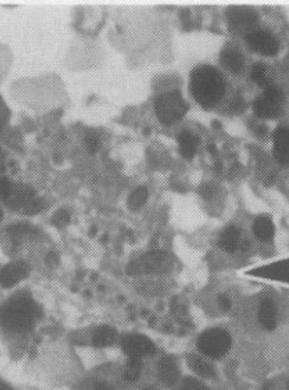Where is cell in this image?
<instances>
[{"label":"cell","instance_id":"2e32d148","mask_svg":"<svg viewBox=\"0 0 289 390\" xmlns=\"http://www.w3.org/2000/svg\"><path fill=\"white\" fill-rule=\"evenodd\" d=\"M177 141H179L180 152L183 157L186 159H192L197 152L199 142H200L198 136L190 130H183L177 136Z\"/></svg>","mask_w":289,"mask_h":390},{"label":"cell","instance_id":"30bf717a","mask_svg":"<svg viewBox=\"0 0 289 390\" xmlns=\"http://www.w3.org/2000/svg\"><path fill=\"white\" fill-rule=\"evenodd\" d=\"M34 197L36 193L30 187L21 183H13L4 200L9 209L25 211L27 204L30 203Z\"/></svg>","mask_w":289,"mask_h":390},{"label":"cell","instance_id":"d6986e66","mask_svg":"<svg viewBox=\"0 0 289 390\" xmlns=\"http://www.w3.org/2000/svg\"><path fill=\"white\" fill-rule=\"evenodd\" d=\"M188 364L193 370V372L200 375L203 378H213L215 375L214 366L198 355H189Z\"/></svg>","mask_w":289,"mask_h":390},{"label":"cell","instance_id":"d4e9b609","mask_svg":"<svg viewBox=\"0 0 289 390\" xmlns=\"http://www.w3.org/2000/svg\"><path fill=\"white\" fill-rule=\"evenodd\" d=\"M86 145L89 148V152H94L95 150H98V145H100V140L96 134L93 132H89L85 138Z\"/></svg>","mask_w":289,"mask_h":390},{"label":"cell","instance_id":"9a60e30c","mask_svg":"<svg viewBox=\"0 0 289 390\" xmlns=\"http://www.w3.org/2000/svg\"><path fill=\"white\" fill-rule=\"evenodd\" d=\"M259 321L266 331H274L277 327V308L272 300L263 299L259 305Z\"/></svg>","mask_w":289,"mask_h":390},{"label":"cell","instance_id":"277c9868","mask_svg":"<svg viewBox=\"0 0 289 390\" xmlns=\"http://www.w3.org/2000/svg\"><path fill=\"white\" fill-rule=\"evenodd\" d=\"M285 103V94L279 86L271 85L264 88L253 103L254 114L263 119L277 118L281 115Z\"/></svg>","mask_w":289,"mask_h":390},{"label":"cell","instance_id":"9c48e42d","mask_svg":"<svg viewBox=\"0 0 289 390\" xmlns=\"http://www.w3.org/2000/svg\"><path fill=\"white\" fill-rule=\"evenodd\" d=\"M122 351L129 357L142 358L144 356L153 355L157 351L155 343L149 338L141 334L126 336L122 341Z\"/></svg>","mask_w":289,"mask_h":390},{"label":"cell","instance_id":"7c38bea8","mask_svg":"<svg viewBox=\"0 0 289 390\" xmlns=\"http://www.w3.org/2000/svg\"><path fill=\"white\" fill-rule=\"evenodd\" d=\"M219 62L230 73L237 75L244 69L245 58L238 47L233 45H226L221 53Z\"/></svg>","mask_w":289,"mask_h":390},{"label":"cell","instance_id":"603a6c76","mask_svg":"<svg viewBox=\"0 0 289 390\" xmlns=\"http://www.w3.org/2000/svg\"><path fill=\"white\" fill-rule=\"evenodd\" d=\"M146 198H148V189L146 187L137 188L128 198L129 209H139L140 206L146 203Z\"/></svg>","mask_w":289,"mask_h":390},{"label":"cell","instance_id":"7402d4cb","mask_svg":"<svg viewBox=\"0 0 289 390\" xmlns=\"http://www.w3.org/2000/svg\"><path fill=\"white\" fill-rule=\"evenodd\" d=\"M141 370H142V362H141V358L129 357V360H128L125 369L126 380L131 382H136L139 377H140Z\"/></svg>","mask_w":289,"mask_h":390},{"label":"cell","instance_id":"52a82bcc","mask_svg":"<svg viewBox=\"0 0 289 390\" xmlns=\"http://www.w3.org/2000/svg\"><path fill=\"white\" fill-rule=\"evenodd\" d=\"M173 267V259L166 252L153 251L131 263L128 267L129 274H162L167 272Z\"/></svg>","mask_w":289,"mask_h":390},{"label":"cell","instance_id":"4316f807","mask_svg":"<svg viewBox=\"0 0 289 390\" xmlns=\"http://www.w3.org/2000/svg\"><path fill=\"white\" fill-rule=\"evenodd\" d=\"M245 108L244 99L241 97L240 94H237L233 100H232L231 106H230V110L233 112H240Z\"/></svg>","mask_w":289,"mask_h":390},{"label":"cell","instance_id":"5b68a950","mask_svg":"<svg viewBox=\"0 0 289 390\" xmlns=\"http://www.w3.org/2000/svg\"><path fill=\"white\" fill-rule=\"evenodd\" d=\"M231 336L222 329L205 331L198 340L199 351L210 358H221L231 348Z\"/></svg>","mask_w":289,"mask_h":390},{"label":"cell","instance_id":"7a4b0ae2","mask_svg":"<svg viewBox=\"0 0 289 390\" xmlns=\"http://www.w3.org/2000/svg\"><path fill=\"white\" fill-rule=\"evenodd\" d=\"M190 92L204 108L214 106L226 93V80L212 66H198L190 75Z\"/></svg>","mask_w":289,"mask_h":390},{"label":"cell","instance_id":"f1b7e54d","mask_svg":"<svg viewBox=\"0 0 289 390\" xmlns=\"http://www.w3.org/2000/svg\"><path fill=\"white\" fill-rule=\"evenodd\" d=\"M69 221V214L65 211H60L53 217V224L64 226Z\"/></svg>","mask_w":289,"mask_h":390},{"label":"cell","instance_id":"f546056e","mask_svg":"<svg viewBox=\"0 0 289 390\" xmlns=\"http://www.w3.org/2000/svg\"><path fill=\"white\" fill-rule=\"evenodd\" d=\"M219 305L224 310H230V308H231V301H230V299L226 295H219Z\"/></svg>","mask_w":289,"mask_h":390},{"label":"cell","instance_id":"1f68e13d","mask_svg":"<svg viewBox=\"0 0 289 390\" xmlns=\"http://www.w3.org/2000/svg\"><path fill=\"white\" fill-rule=\"evenodd\" d=\"M5 170V158H4V154L0 152V173L4 172Z\"/></svg>","mask_w":289,"mask_h":390},{"label":"cell","instance_id":"484cf974","mask_svg":"<svg viewBox=\"0 0 289 390\" xmlns=\"http://www.w3.org/2000/svg\"><path fill=\"white\" fill-rule=\"evenodd\" d=\"M9 117L8 106L6 103L4 102L3 99L0 97V128H3L4 125L6 124Z\"/></svg>","mask_w":289,"mask_h":390},{"label":"cell","instance_id":"ffe728a7","mask_svg":"<svg viewBox=\"0 0 289 390\" xmlns=\"http://www.w3.org/2000/svg\"><path fill=\"white\" fill-rule=\"evenodd\" d=\"M116 338L117 331L109 325H104V327H98V330L95 331L91 343L95 347H108V346L113 345Z\"/></svg>","mask_w":289,"mask_h":390},{"label":"cell","instance_id":"3957f363","mask_svg":"<svg viewBox=\"0 0 289 390\" xmlns=\"http://www.w3.org/2000/svg\"><path fill=\"white\" fill-rule=\"evenodd\" d=\"M155 109L157 117L162 124L172 125L184 117L189 106L180 92L168 91L157 97Z\"/></svg>","mask_w":289,"mask_h":390},{"label":"cell","instance_id":"d6a6232c","mask_svg":"<svg viewBox=\"0 0 289 390\" xmlns=\"http://www.w3.org/2000/svg\"><path fill=\"white\" fill-rule=\"evenodd\" d=\"M0 390H13V388L8 386L6 382H0Z\"/></svg>","mask_w":289,"mask_h":390},{"label":"cell","instance_id":"8fae6325","mask_svg":"<svg viewBox=\"0 0 289 390\" xmlns=\"http://www.w3.org/2000/svg\"><path fill=\"white\" fill-rule=\"evenodd\" d=\"M30 272V267L25 261H14L4 267L0 272V284L4 288H12L20 281L27 279Z\"/></svg>","mask_w":289,"mask_h":390},{"label":"cell","instance_id":"83f0119b","mask_svg":"<svg viewBox=\"0 0 289 390\" xmlns=\"http://www.w3.org/2000/svg\"><path fill=\"white\" fill-rule=\"evenodd\" d=\"M13 183L9 178L0 176V198H5Z\"/></svg>","mask_w":289,"mask_h":390},{"label":"cell","instance_id":"8992f818","mask_svg":"<svg viewBox=\"0 0 289 390\" xmlns=\"http://www.w3.org/2000/svg\"><path fill=\"white\" fill-rule=\"evenodd\" d=\"M226 18L229 29L237 36H247L259 22V14L250 6H230L226 8Z\"/></svg>","mask_w":289,"mask_h":390},{"label":"cell","instance_id":"e575fe53","mask_svg":"<svg viewBox=\"0 0 289 390\" xmlns=\"http://www.w3.org/2000/svg\"><path fill=\"white\" fill-rule=\"evenodd\" d=\"M3 219V209H0V221Z\"/></svg>","mask_w":289,"mask_h":390},{"label":"cell","instance_id":"d590c367","mask_svg":"<svg viewBox=\"0 0 289 390\" xmlns=\"http://www.w3.org/2000/svg\"><path fill=\"white\" fill-rule=\"evenodd\" d=\"M143 390H155V389H153V388L148 387V388H144Z\"/></svg>","mask_w":289,"mask_h":390},{"label":"cell","instance_id":"44dd1931","mask_svg":"<svg viewBox=\"0 0 289 390\" xmlns=\"http://www.w3.org/2000/svg\"><path fill=\"white\" fill-rule=\"evenodd\" d=\"M250 77L257 85L268 87L272 83L269 77V68L264 62H256L250 70Z\"/></svg>","mask_w":289,"mask_h":390},{"label":"cell","instance_id":"4dcf8cb0","mask_svg":"<svg viewBox=\"0 0 289 390\" xmlns=\"http://www.w3.org/2000/svg\"><path fill=\"white\" fill-rule=\"evenodd\" d=\"M93 390H116L115 388L111 387L107 382H95Z\"/></svg>","mask_w":289,"mask_h":390},{"label":"cell","instance_id":"6da1fadb","mask_svg":"<svg viewBox=\"0 0 289 390\" xmlns=\"http://www.w3.org/2000/svg\"><path fill=\"white\" fill-rule=\"evenodd\" d=\"M40 315L41 309L29 294L18 293L0 307V327L8 332H27Z\"/></svg>","mask_w":289,"mask_h":390},{"label":"cell","instance_id":"8d00e7d4","mask_svg":"<svg viewBox=\"0 0 289 390\" xmlns=\"http://www.w3.org/2000/svg\"><path fill=\"white\" fill-rule=\"evenodd\" d=\"M287 390H289V382L288 384H287Z\"/></svg>","mask_w":289,"mask_h":390},{"label":"cell","instance_id":"4fadbf2b","mask_svg":"<svg viewBox=\"0 0 289 390\" xmlns=\"http://www.w3.org/2000/svg\"><path fill=\"white\" fill-rule=\"evenodd\" d=\"M274 156L281 165L289 164V128L279 126L274 133Z\"/></svg>","mask_w":289,"mask_h":390},{"label":"cell","instance_id":"cb8c5ba5","mask_svg":"<svg viewBox=\"0 0 289 390\" xmlns=\"http://www.w3.org/2000/svg\"><path fill=\"white\" fill-rule=\"evenodd\" d=\"M182 390H210V388L201 382L198 379L188 378L184 379L182 382V386H181Z\"/></svg>","mask_w":289,"mask_h":390},{"label":"cell","instance_id":"5bb4252c","mask_svg":"<svg viewBox=\"0 0 289 390\" xmlns=\"http://www.w3.org/2000/svg\"><path fill=\"white\" fill-rule=\"evenodd\" d=\"M158 377L162 384L168 387H175L180 379V372L176 362L173 357L166 356L159 362Z\"/></svg>","mask_w":289,"mask_h":390},{"label":"cell","instance_id":"ba28073f","mask_svg":"<svg viewBox=\"0 0 289 390\" xmlns=\"http://www.w3.org/2000/svg\"><path fill=\"white\" fill-rule=\"evenodd\" d=\"M250 49L265 56H274L279 51V42L274 35L264 29H254L246 36Z\"/></svg>","mask_w":289,"mask_h":390},{"label":"cell","instance_id":"e0dca14e","mask_svg":"<svg viewBox=\"0 0 289 390\" xmlns=\"http://www.w3.org/2000/svg\"><path fill=\"white\" fill-rule=\"evenodd\" d=\"M219 244L224 251L232 253L240 244V229L236 226H229L219 236Z\"/></svg>","mask_w":289,"mask_h":390},{"label":"cell","instance_id":"ac0fdd59","mask_svg":"<svg viewBox=\"0 0 289 390\" xmlns=\"http://www.w3.org/2000/svg\"><path fill=\"white\" fill-rule=\"evenodd\" d=\"M253 233L259 240L268 242L274 235V224L268 215H259L253 224Z\"/></svg>","mask_w":289,"mask_h":390},{"label":"cell","instance_id":"836d02e7","mask_svg":"<svg viewBox=\"0 0 289 390\" xmlns=\"http://www.w3.org/2000/svg\"><path fill=\"white\" fill-rule=\"evenodd\" d=\"M207 149L208 152H213V154L214 152H217V149H215V145H208Z\"/></svg>","mask_w":289,"mask_h":390}]
</instances>
